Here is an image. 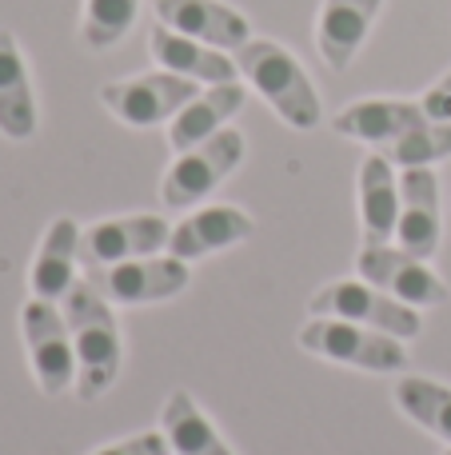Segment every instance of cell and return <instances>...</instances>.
<instances>
[{"label":"cell","mask_w":451,"mask_h":455,"mask_svg":"<svg viewBox=\"0 0 451 455\" xmlns=\"http://www.w3.org/2000/svg\"><path fill=\"white\" fill-rule=\"evenodd\" d=\"M300 347L320 360L344 363V368H360V371H404L407 368V352L404 339L388 336V331L364 328L352 320H332V315H312L300 328Z\"/></svg>","instance_id":"3"},{"label":"cell","mask_w":451,"mask_h":455,"mask_svg":"<svg viewBox=\"0 0 451 455\" xmlns=\"http://www.w3.org/2000/svg\"><path fill=\"white\" fill-rule=\"evenodd\" d=\"M64 320L76 347V395L84 403L100 400L120 376L124 344H120L116 312L88 280H76L64 296Z\"/></svg>","instance_id":"1"},{"label":"cell","mask_w":451,"mask_h":455,"mask_svg":"<svg viewBox=\"0 0 451 455\" xmlns=\"http://www.w3.org/2000/svg\"><path fill=\"white\" fill-rule=\"evenodd\" d=\"M248 88L240 80L232 84H208V92H200L192 104H184L180 116L168 124V144L172 152H188L196 144H204L208 136H216L220 128H228V120L244 108Z\"/></svg>","instance_id":"20"},{"label":"cell","mask_w":451,"mask_h":455,"mask_svg":"<svg viewBox=\"0 0 451 455\" xmlns=\"http://www.w3.org/2000/svg\"><path fill=\"white\" fill-rule=\"evenodd\" d=\"M384 156L396 168H431L451 156V120H423L407 136L384 144Z\"/></svg>","instance_id":"24"},{"label":"cell","mask_w":451,"mask_h":455,"mask_svg":"<svg viewBox=\"0 0 451 455\" xmlns=\"http://www.w3.org/2000/svg\"><path fill=\"white\" fill-rule=\"evenodd\" d=\"M92 455H172V448H168L164 432H140V435H132V440L108 443V448H100Z\"/></svg>","instance_id":"25"},{"label":"cell","mask_w":451,"mask_h":455,"mask_svg":"<svg viewBox=\"0 0 451 455\" xmlns=\"http://www.w3.org/2000/svg\"><path fill=\"white\" fill-rule=\"evenodd\" d=\"M80 228L72 216H56L48 224L44 240H40V251L32 259V272H28V283H32V296L36 299H64L76 283V264H80Z\"/></svg>","instance_id":"17"},{"label":"cell","mask_w":451,"mask_h":455,"mask_svg":"<svg viewBox=\"0 0 451 455\" xmlns=\"http://www.w3.org/2000/svg\"><path fill=\"white\" fill-rule=\"evenodd\" d=\"M160 432L168 435L172 455H232L224 435L216 432V424L204 416V408H200L188 392H172L164 400Z\"/></svg>","instance_id":"21"},{"label":"cell","mask_w":451,"mask_h":455,"mask_svg":"<svg viewBox=\"0 0 451 455\" xmlns=\"http://www.w3.org/2000/svg\"><path fill=\"white\" fill-rule=\"evenodd\" d=\"M428 120L420 100H384V96H368V100H356L348 108H340L332 116V128L348 140L360 144H392L400 136H407L412 128H420Z\"/></svg>","instance_id":"16"},{"label":"cell","mask_w":451,"mask_h":455,"mask_svg":"<svg viewBox=\"0 0 451 455\" xmlns=\"http://www.w3.org/2000/svg\"><path fill=\"white\" fill-rule=\"evenodd\" d=\"M380 8H384V0H324L320 20H316V48L328 68L332 72L352 68V60L364 48Z\"/></svg>","instance_id":"15"},{"label":"cell","mask_w":451,"mask_h":455,"mask_svg":"<svg viewBox=\"0 0 451 455\" xmlns=\"http://www.w3.org/2000/svg\"><path fill=\"white\" fill-rule=\"evenodd\" d=\"M140 0H84V16H80V40L92 52L116 48L136 24Z\"/></svg>","instance_id":"23"},{"label":"cell","mask_w":451,"mask_h":455,"mask_svg":"<svg viewBox=\"0 0 451 455\" xmlns=\"http://www.w3.org/2000/svg\"><path fill=\"white\" fill-rule=\"evenodd\" d=\"M252 232H256V220L248 212H240L232 204H212V208H200V212L184 216L180 224H172L168 256L184 259V264H196V259L212 256V251L244 243Z\"/></svg>","instance_id":"12"},{"label":"cell","mask_w":451,"mask_h":455,"mask_svg":"<svg viewBox=\"0 0 451 455\" xmlns=\"http://www.w3.org/2000/svg\"><path fill=\"white\" fill-rule=\"evenodd\" d=\"M200 96V84L188 76L160 68V72H144V76H128V80H112L100 88V104L128 128H156V124H172L180 116L184 104H192Z\"/></svg>","instance_id":"5"},{"label":"cell","mask_w":451,"mask_h":455,"mask_svg":"<svg viewBox=\"0 0 451 455\" xmlns=\"http://www.w3.org/2000/svg\"><path fill=\"white\" fill-rule=\"evenodd\" d=\"M444 455H451V448H447V451H444Z\"/></svg>","instance_id":"27"},{"label":"cell","mask_w":451,"mask_h":455,"mask_svg":"<svg viewBox=\"0 0 451 455\" xmlns=\"http://www.w3.org/2000/svg\"><path fill=\"white\" fill-rule=\"evenodd\" d=\"M172 224L164 216H112L80 232V267L96 264H124L168 251Z\"/></svg>","instance_id":"10"},{"label":"cell","mask_w":451,"mask_h":455,"mask_svg":"<svg viewBox=\"0 0 451 455\" xmlns=\"http://www.w3.org/2000/svg\"><path fill=\"white\" fill-rule=\"evenodd\" d=\"M356 272L360 280L376 283L380 291L412 307H439L451 296L447 283L428 267V259L412 256L404 248H392V243H360Z\"/></svg>","instance_id":"9"},{"label":"cell","mask_w":451,"mask_h":455,"mask_svg":"<svg viewBox=\"0 0 451 455\" xmlns=\"http://www.w3.org/2000/svg\"><path fill=\"white\" fill-rule=\"evenodd\" d=\"M420 104H423V112H428V120H451V72H444V76L420 96Z\"/></svg>","instance_id":"26"},{"label":"cell","mask_w":451,"mask_h":455,"mask_svg":"<svg viewBox=\"0 0 451 455\" xmlns=\"http://www.w3.org/2000/svg\"><path fill=\"white\" fill-rule=\"evenodd\" d=\"M312 315H332V320H352L364 328L388 331L396 339H415L420 336V307L404 304V299L380 291L368 280H336L312 296Z\"/></svg>","instance_id":"6"},{"label":"cell","mask_w":451,"mask_h":455,"mask_svg":"<svg viewBox=\"0 0 451 455\" xmlns=\"http://www.w3.org/2000/svg\"><path fill=\"white\" fill-rule=\"evenodd\" d=\"M148 52L156 56L160 68L176 72V76H188L196 84H232L240 76L236 56L224 52V48H212L204 40H192L184 32H172L168 24H152L148 32Z\"/></svg>","instance_id":"14"},{"label":"cell","mask_w":451,"mask_h":455,"mask_svg":"<svg viewBox=\"0 0 451 455\" xmlns=\"http://www.w3.org/2000/svg\"><path fill=\"white\" fill-rule=\"evenodd\" d=\"M84 280L116 307H144L164 304L180 296L192 280V267L176 256H144L124 259V264H96L84 267Z\"/></svg>","instance_id":"7"},{"label":"cell","mask_w":451,"mask_h":455,"mask_svg":"<svg viewBox=\"0 0 451 455\" xmlns=\"http://www.w3.org/2000/svg\"><path fill=\"white\" fill-rule=\"evenodd\" d=\"M236 68L264 100L272 104L280 120L296 132H312L320 124V92L312 84V76L304 72V64L288 52L284 44L276 40H264V36H252L244 48H236Z\"/></svg>","instance_id":"2"},{"label":"cell","mask_w":451,"mask_h":455,"mask_svg":"<svg viewBox=\"0 0 451 455\" xmlns=\"http://www.w3.org/2000/svg\"><path fill=\"white\" fill-rule=\"evenodd\" d=\"M396 240L404 251L431 259L439 251V180L431 168L400 172V228Z\"/></svg>","instance_id":"13"},{"label":"cell","mask_w":451,"mask_h":455,"mask_svg":"<svg viewBox=\"0 0 451 455\" xmlns=\"http://www.w3.org/2000/svg\"><path fill=\"white\" fill-rule=\"evenodd\" d=\"M244 160V132L236 128H220L216 136H208L204 144L188 152H176L172 168L160 180V200L168 208H192L200 200H208Z\"/></svg>","instance_id":"4"},{"label":"cell","mask_w":451,"mask_h":455,"mask_svg":"<svg viewBox=\"0 0 451 455\" xmlns=\"http://www.w3.org/2000/svg\"><path fill=\"white\" fill-rule=\"evenodd\" d=\"M156 20L192 40L224 48V52H236L252 40L248 16L224 0H156Z\"/></svg>","instance_id":"11"},{"label":"cell","mask_w":451,"mask_h":455,"mask_svg":"<svg viewBox=\"0 0 451 455\" xmlns=\"http://www.w3.org/2000/svg\"><path fill=\"white\" fill-rule=\"evenodd\" d=\"M400 228V176L384 152H368L360 164V235L388 243Z\"/></svg>","instance_id":"18"},{"label":"cell","mask_w":451,"mask_h":455,"mask_svg":"<svg viewBox=\"0 0 451 455\" xmlns=\"http://www.w3.org/2000/svg\"><path fill=\"white\" fill-rule=\"evenodd\" d=\"M40 124L36 92L16 36L0 28V136L8 140H32Z\"/></svg>","instance_id":"19"},{"label":"cell","mask_w":451,"mask_h":455,"mask_svg":"<svg viewBox=\"0 0 451 455\" xmlns=\"http://www.w3.org/2000/svg\"><path fill=\"white\" fill-rule=\"evenodd\" d=\"M24 347H28V363L44 395H64L76 384V347H72L68 320L56 312L48 299H28L20 312Z\"/></svg>","instance_id":"8"},{"label":"cell","mask_w":451,"mask_h":455,"mask_svg":"<svg viewBox=\"0 0 451 455\" xmlns=\"http://www.w3.org/2000/svg\"><path fill=\"white\" fill-rule=\"evenodd\" d=\"M396 403L412 424L451 448V387L428 376H404L396 384Z\"/></svg>","instance_id":"22"}]
</instances>
